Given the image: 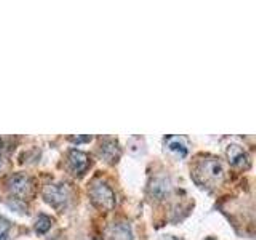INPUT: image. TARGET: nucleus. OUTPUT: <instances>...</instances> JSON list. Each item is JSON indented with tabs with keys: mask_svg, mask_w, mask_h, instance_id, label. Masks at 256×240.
<instances>
[{
	"mask_svg": "<svg viewBox=\"0 0 256 240\" xmlns=\"http://www.w3.org/2000/svg\"><path fill=\"white\" fill-rule=\"evenodd\" d=\"M205 240H216V238H213V237H208V238H205Z\"/></svg>",
	"mask_w": 256,
	"mask_h": 240,
	"instance_id": "obj_15",
	"label": "nucleus"
},
{
	"mask_svg": "<svg viewBox=\"0 0 256 240\" xmlns=\"http://www.w3.org/2000/svg\"><path fill=\"white\" fill-rule=\"evenodd\" d=\"M88 166H90V157L85 152L77 149L69 152V168L76 176H82L88 170Z\"/></svg>",
	"mask_w": 256,
	"mask_h": 240,
	"instance_id": "obj_6",
	"label": "nucleus"
},
{
	"mask_svg": "<svg viewBox=\"0 0 256 240\" xmlns=\"http://www.w3.org/2000/svg\"><path fill=\"white\" fill-rule=\"evenodd\" d=\"M12 229H13V224L6 218H4V216H0V240H6L10 237Z\"/></svg>",
	"mask_w": 256,
	"mask_h": 240,
	"instance_id": "obj_11",
	"label": "nucleus"
},
{
	"mask_svg": "<svg viewBox=\"0 0 256 240\" xmlns=\"http://www.w3.org/2000/svg\"><path fill=\"white\" fill-rule=\"evenodd\" d=\"M190 176L197 186L213 190L218 189L226 178L222 162L213 156H200L196 158L194 165L190 166Z\"/></svg>",
	"mask_w": 256,
	"mask_h": 240,
	"instance_id": "obj_1",
	"label": "nucleus"
},
{
	"mask_svg": "<svg viewBox=\"0 0 256 240\" xmlns=\"http://www.w3.org/2000/svg\"><path fill=\"white\" fill-rule=\"evenodd\" d=\"M90 200H92V204L101 212H112L117 204L116 192L112 190L104 181H94L92 184Z\"/></svg>",
	"mask_w": 256,
	"mask_h": 240,
	"instance_id": "obj_2",
	"label": "nucleus"
},
{
	"mask_svg": "<svg viewBox=\"0 0 256 240\" xmlns=\"http://www.w3.org/2000/svg\"><path fill=\"white\" fill-rule=\"evenodd\" d=\"M168 189H170V186L165 181H156L154 186H152V192H154L156 197H164L165 192H168Z\"/></svg>",
	"mask_w": 256,
	"mask_h": 240,
	"instance_id": "obj_12",
	"label": "nucleus"
},
{
	"mask_svg": "<svg viewBox=\"0 0 256 240\" xmlns=\"http://www.w3.org/2000/svg\"><path fill=\"white\" fill-rule=\"evenodd\" d=\"M108 238L109 240H133L132 226L126 221L112 222L110 228L108 229Z\"/></svg>",
	"mask_w": 256,
	"mask_h": 240,
	"instance_id": "obj_8",
	"label": "nucleus"
},
{
	"mask_svg": "<svg viewBox=\"0 0 256 240\" xmlns=\"http://www.w3.org/2000/svg\"><path fill=\"white\" fill-rule=\"evenodd\" d=\"M5 166H6V165H5V158H4V157H0V173H2V172L5 170Z\"/></svg>",
	"mask_w": 256,
	"mask_h": 240,
	"instance_id": "obj_14",
	"label": "nucleus"
},
{
	"mask_svg": "<svg viewBox=\"0 0 256 240\" xmlns=\"http://www.w3.org/2000/svg\"><path fill=\"white\" fill-rule=\"evenodd\" d=\"M100 152H101L102 158L106 160V162H109V164H117L120 156H122V149H120L118 142L116 140H112V138H108V140H104L101 142Z\"/></svg>",
	"mask_w": 256,
	"mask_h": 240,
	"instance_id": "obj_7",
	"label": "nucleus"
},
{
	"mask_svg": "<svg viewBox=\"0 0 256 240\" xmlns=\"http://www.w3.org/2000/svg\"><path fill=\"white\" fill-rule=\"evenodd\" d=\"M165 149L181 158L189 154V144L182 136H168V138H165Z\"/></svg>",
	"mask_w": 256,
	"mask_h": 240,
	"instance_id": "obj_9",
	"label": "nucleus"
},
{
	"mask_svg": "<svg viewBox=\"0 0 256 240\" xmlns=\"http://www.w3.org/2000/svg\"><path fill=\"white\" fill-rule=\"evenodd\" d=\"M44 198L48 205L56 210H61L69 202V190L62 184H48L44 188Z\"/></svg>",
	"mask_w": 256,
	"mask_h": 240,
	"instance_id": "obj_4",
	"label": "nucleus"
},
{
	"mask_svg": "<svg viewBox=\"0 0 256 240\" xmlns=\"http://www.w3.org/2000/svg\"><path fill=\"white\" fill-rule=\"evenodd\" d=\"M226 156H228V160H229V164L232 166L244 168V170H246V168L250 166V164H252L248 152L242 146H238V144H230V146H228Z\"/></svg>",
	"mask_w": 256,
	"mask_h": 240,
	"instance_id": "obj_5",
	"label": "nucleus"
},
{
	"mask_svg": "<svg viewBox=\"0 0 256 240\" xmlns=\"http://www.w3.org/2000/svg\"><path fill=\"white\" fill-rule=\"evenodd\" d=\"M53 226V220L46 214H40L36 221V232L37 234H46Z\"/></svg>",
	"mask_w": 256,
	"mask_h": 240,
	"instance_id": "obj_10",
	"label": "nucleus"
},
{
	"mask_svg": "<svg viewBox=\"0 0 256 240\" xmlns=\"http://www.w3.org/2000/svg\"><path fill=\"white\" fill-rule=\"evenodd\" d=\"M8 190H10L14 197L29 200L36 196V184L32 181L30 176L24 173H18V174H13L12 178L8 180Z\"/></svg>",
	"mask_w": 256,
	"mask_h": 240,
	"instance_id": "obj_3",
	"label": "nucleus"
},
{
	"mask_svg": "<svg viewBox=\"0 0 256 240\" xmlns=\"http://www.w3.org/2000/svg\"><path fill=\"white\" fill-rule=\"evenodd\" d=\"M2 144H4V141H2V138H0V148H2Z\"/></svg>",
	"mask_w": 256,
	"mask_h": 240,
	"instance_id": "obj_16",
	"label": "nucleus"
},
{
	"mask_svg": "<svg viewBox=\"0 0 256 240\" xmlns=\"http://www.w3.org/2000/svg\"><path fill=\"white\" fill-rule=\"evenodd\" d=\"M170 240H178V238H173V237H172V238H170Z\"/></svg>",
	"mask_w": 256,
	"mask_h": 240,
	"instance_id": "obj_17",
	"label": "nucleus"
},
{
	"mask_svg": "<svg viewBox=\"0 0 256 240\" xmlns=\"http://www.w3.org/2000/svg\"><path fill=\"white\" fill-rule=\"evenodd\" d=\"M92 140H93L92 136H85V138H82V136H80V138H70L72 142H77V144L78 142H90Z\"/></svg>",
	"mask_w": 256,
	"mask_h": 240,
	"instance_id": "obj_13",
	"label": "nucleus"
}]
</instances>
